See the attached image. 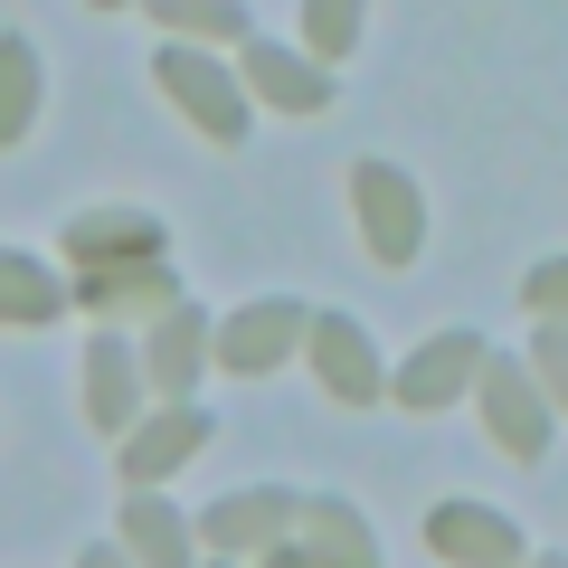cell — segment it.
<instances>
[{
  "label": "cell",
  "mask_w": 568,
  "mask_h": 568,
  "mask_svg": "<svg viewBox=\"0 0 568 568\" xmlns=\"http://www.w3.org/2000/svg\"><path fill=\"white\" fill-rule=\"evenodd\" d=\"M426 549L455 559V568H521V530L493 503H436L426 511Z\"/></svg>",
  "instance_id": "5"
},
{
  "label": "cell",
  "mask_w": 568,
  "mask_h": 568,
  "mask_svg": "<svg viewBox=\"0 0 568 568\" xmlns=\"http://www.w3.org/2000/svg\"><path fill=\"white\" fill-rule=\"evenodd\" d=\"M351 29H361V0H304V48L313 58H351Z\"/></svg>",
  "instance_id": "19"
},
{
  "label": "cell",
  "mask_w": 568,
  "mask_h": 568,
  "mask_svg": "<svg viewBox=\"0 0 568 568\" xmlns=\"http://www.w3.org/2000/svg\"><path fill=\"white\" fill-rule=\"evenodd\" d=\"M484 426H493V446L521 455V465L549 455V407H540L530 361H484Z\"/></svg>",
  "instance_id": "4"
},
{
  "label": "cell",
  "mask_w": 568,
  "mask_h": 568,
  "mask_svg": "<svg viewBox=\"0 0 568 568\" xmlns=\"http://www.w3.org/2000/svg\"><path fill=\"white\" fill-rule=\"evenodd\" d=\"M294 342H313L304 304H294V294H265V304H246V313H227V323H219V369L265 379V369H275Z\"/></svg>",
  "instance_id": "2"
},
{
  "label": "cell",
  "mask_w": 568,
  "mask_h": 568,
  "mask_svg": "<svg viewBox=\"0 0 568 568\" xmlns=\"http://www.w3.org/2000/svg\"><path fill=\"white\" fill-rule=\"evenodd\" d=\"M484 361H493V351L474 342V332H436V342H426L388 388H398V407H455V388L484 379Z\"/></svg>",
  "instance_id": "7"
},
{
  "label": "cell",
  "mask_w": 568,
  "mask_h": 568,
  "mask_svg": "<svg viewBox=\"0 0 568 568\" xmlns=\"http://www.w3.org/2000/svg\"><path fill=\"white\" fill-rule=\"evenodd\" d=\"M200 351H219V332H209V313H200V304L162 313V332H152V351H142V379L162 388V398H181V388L200 379Z\"/></svg>",
  "instance_id": "12"
},
{
  "label": "cell",
  "mask_w": 568,
  "mask_h": 568,
  "mask_svg": "<svg viewBox=\"0 0 568 568\" xmlns=\"http://www.w3.org/2000/svg\"><path fill=\"white\" fill-rule=\"evenodd\" d=\"M200 436H209V417L200 407H171V417H152V426H133L123 436V484H162L181 455H200Z\"/></svg>",
  "instance_id": "13"
},
{
  "label": "cell",
  "mask_w": 568,
  "mask_h": 568,
  "mask_svg": "<svg viewBox=\"0 0 568 568\" xmlns=\"http://www.w3.org/2000/svg\"><path fill=\"white\" fill-rule=\"evenodd\" d=\"M246 85H256V95L265 104H284V114H323V104H332V77H323V67H313V58H294V48H265V39H246Z\"/></svg>",
  "instance_id": "11"
},
{
  "label": "cell",
  "mask_w": 568,
  "mask_h": 568,
  "mask_svg": "<svg viewBox=\"0 0 568 568\" xmlns=\"http://www.w3.org/2000/svg\"><path fill=\"white\" fill-rule=\"evenodd\" d=\"M530 361H540V388L568 407V323H540V332H530Z\"/></svg>",
  "instance_id": "22"
},
{
  "label": "cell",
  "mask_w": 568,
  "mask_h": 568,
  "mask_svg": "<svg viewBox=\"0 0 568 568\" xmlns=\"http://www.w3.org/2000/svg\"><path fill=\"white\" fill-rule=\"evenodd\" d=\"M77 568H123V549H85V559Z\"/></svg>",
  "instance_id": "23"
},
{
  "label": "cell",
  "mask_w": 568,
  "mask_h": 568,
  "mask_svg": "<svg viewBox=\"0 0 568 568\" xmlns=\"http://www.w3.org/2000/svg\"><path fill=\"white\" fill-rule=\"evenodd\" d=\"M162 85H171V104H181L209 142H237L246 133V85L227 77L219 58H200V48H162Z\"/></svg>",
  "instance_id": "1"
},
{
  "label": "cell",
  "mask_w": 568,
  "mask_h": 568,
  "mask_svg": "<svg viewBox=\"0 0 568 568\" xmlns=\"http://www.w3.org/2000/svg\"><path fill=\"white\" fill-rule=\"evenodd\" d=\"M77 304L85 313H181V294H171L162 256H142V265H95V275H77Z\"/></svg>",
  "instance_id": "10"
},
{
  "label": "cell",
  "mask_w": 568,
  "mask_h": 568,
  "mask_svg": "<svg viewBox=\"0 0 568 568\" xmlns=\"http://www.w3.org/2000/svg\"><path fill=\"white\" fill-rule=\"evenodd\" d=\"M294 540H304L323 568H379V540L361 530V511H351V503H304Z\"/></svg>",
  "instance_id": "16"
},
{
  "label": "cell",
  "mask_w": 568,
  "mask_h": 568,
  "mask_svg": "<svg viewBox=\"0 0 568 568\" xmlns=\"http://www.w3.org/2000/svg\"><path fill=\"white\" fill-rule=\"evenodd\" d=\"M123 549H133L142 568H190V530H181V511H171L152 484L123 493Z\"/></svg>",
  "instance_id": "14"
},
{
  "label": "cell",
  "mask_w": 568,
  "mask_h": 568,
  "mask_svg": "<svg viewBox=\"0 0 568 568\" xmlns=\"http://www.w3.org/2000/svg\"><path fill=\"white\" fill-rule=\"evenodd\" d=\"M67 256H77V275H95V265H142V256H162V219H152V209H95V219L67 227Z\"/></svg>",
  "instance_id": "8"
},
{
  "label": "cell",
  "mask_w": 568,
  "mask_h": 568,
  "mask_svg": "<svg viewBox=\"0 0 568 568\" xmlns=\"http://www.w3.org/2000/svg\"><path fill=\"white\" fill-rule=\"evenodd\" d=\"M0 58H10V114H0V142H20V133H29V104H39V67H29L20 39L0 48Z\"/></svg>",
  "instance_id": "20"
},
{
  "label": "cell",
  "mask_w": 568,
  "mask_h": 568,
  "mask_svg": "<svg viewBox=\"0 0 568 568\" xmlns=\"http://www.w3.org/2000/svg\"><path fill=\"white\" fill-rule=\"evenodd\" d=\"M294 521H304V493H227V503L200 511V530H209V549H219V559L294 540Z\"/></svg>",
  "instance_id": "6"
},
{
  "label": "cell",
  "mask_w": 568,
  "mask_h": 568,
  "mask_svg": "<svg viewBox=\"0 0 568 568\" xmlns=\"http://www.w3.org/2000/svg\"><path fill=\"white\" fill-rule=\"evenodd\" d=\"M540 568H568V559H540Z\"/></svg>",
  "instance_id": "24"
},
{
  "label": "cell",
  "mask_w": 568,
  "mask_h": 568,
  "mask_svg": "<svg viewBox=\"0 0 568 568\" xmlns=\"http://www.w3.org/2000/svg\"><path fill=\"white\" fill-rule=\"evenodd\" d=\"M95 10H114V0H95Z\"/></svg>",
  "instance_id": "25"
},
{
  "label": "cell",
  "mask_w": 568,
  "mask_h": 568,
  "mask_svg": "<svg viewBox=\"0 0 568 568\" xmlns=\"http://www.w3.org/2000/svg\"><path fill=\"white\" fill-rule=\"evenodd\" d=\"M521 304L540 313V323H568V256H549V265H530V284H521Z\"/></svg>",
  "instance_id": "21"
},
{
  "label": "cell",
  "mask_w": 568,
  "mask_h": 568,
  "mask_svg": "<svg viewBox=\"0 0 568 568\" xmlns=\"http://www.w3.org/2000/svg\"><path fill=\"white\" fill-rule=\"evenodd\" d=\"M313 369H323V388H332L342 407H369V398H379V361H369V342H361L351 313H313Z\"/></svg>",
  "instance_id": "9"
},
{
  "label": "cell",
  "mask_w": 568,
  "mask_h": 568,
  "mask_svg": "<svg viewBox=\"0 0 568 568\" xmlns=\"http://www.w3.org/2000/svg\"><path fill=\"white\" fill-rule=\"evenodd\" d=\"M58 304H67V284H48L39 256H0V313L10 323H48Z\"/></svg>",
  "instance_id": "17"
},
{
  "label": "cell",
  "mask_w": 568,
  "mask_h": 568,
  "mask_svg": "<svg viewBox=\"0 0 568 568\" xmlns=\"http://www.w3.org/2000/svg\"><path fill=\"white\" fill-rule=\"evenodd\" d=\"M133 379H142V361L104 332V342H85V417L104 426V436H123L133 426Z\"/></svg>",
  "instance_id": "15"
},
{
  "label": "cell",
  "mask_w": 568,
  "mask_h": 568,
  "mask_svg": "<svg viewBox=\"0 0 568 568\" xmlns=\"http://www.w3.org/2000/svg\"><path fill=\"white\" fill-rule=\"evenodd\" d=\"M351 200H361V237H369V256H379V265H407V256H417L426 219H417V190H407V171L361 162V171H351Z\"/></svg>",
  "instance_id": "3"
},
{
  "label": "cell",
  "mask_w": 568,
  "mask_h": 568,
  "mask_svg": "<svg viewBox=\"0 0 568 568\" xmlns=\"http://www.w3.org/2000/svg\"><path fill=\"white\" fill-rule=\"evenodd\" d=\"M152 20L190 39H246V0H152Z\"/></svg>",
  "instance_id": "18"
}]
</instances>
